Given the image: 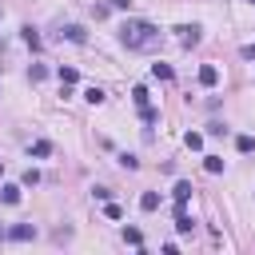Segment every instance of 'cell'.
Wrapping results in <instances>:
<instances>
[{
  "instance_id": "1",
  "label": "cell",
  "mask_w": 255,
  "mask_h": 255,
  "mask_svg": "<svg viewBox=\"0 0 255 255\" xmlns=\"http://www.w3.org/2000/svg\"><path fill=\"white\" fill-rule=\"evenodd\" d=\"M120 40H124V48H131V52H151V48L159 44V28H155L151 20H128V24L120 28Z\"/></svg>"
},
{
  "instance_id": "2",
  "label": "cell",
  "mask_w": 255,
  "mask_h": 255,
  "mask_svg": "<svg viewBox=\"0 0 255 255\" xmlns=\"http://www.w3.org/2000/svg\"><path fill=\"white\" fill-rule=\"evenodd\" d=\"M175 231H179V235L195 231V219L187 215V203H175Z\"/></svg>"
},
{
  "instance_id": "3",
  "label": "cell",
  "mask_w": 255,
  "mask_h": 255,
  "mask_svg": "<svg viewBox=\"0 0 255 255\" xmlns=\"http://www.w3.org/2000/svg\"><path fill=\"white\" fill-rule=\"evenodd\" d=\"M175 32H179V44H183V48H195V44L203 40V36H199V24H183V28H175Z\"/></svg>"
},
{
  "instance_id": "4",
  "label": "cell",
  "mask_w": 255,
  "mask_h": 255,
  "mask_svg": "<svg viewBox=\"0 0 255 255\" xmlns=\"http://www.w3.org/2000/svg\"><path fill=\"white\" fill-rule=\"evenodd\" d=\"M8 239H12V243H28V239H36V227H32V223H16V227L8 231Z\"/></svg>"
},
{
  "instance_id": "5",
  "label": "cell",
  "mask_w": 255,
  "mask_h": 255,
  "mask_svg": "<svg viewBox=\"0 0 255 255\" xmlns=\"http://www.w3.org/2000/svg\"><path fill=\"white\" fill-rule=\"evenodd\" d=\"M199 84H203V88H215V84H219V68H215V64H203V68H199Z\"/></svg>"
},
{
  "instance_id": "6",
  "label": "cell",
  "mask_w": 255,
  "mask_h": 255,
  "mask_svg": "<svg viewBox=\"0 0 255 255\" xmlns=\"http://www.w3.org/2000/svg\"><path fill=\"white\" fill-rule=\"evenodd\" d=\"M60 36H64V40H72V44H84V40H88V32H84L80 24H68V28L60 32Z\"/></svg>"
},
{
  "instance_id": "7",
  "label": "cell",
  "mask_w": 255,
  "mask_h": 255,
  "mask_svg": "<svg viewBox=\"0 0 255 255\" xmlns=\"http://www.w3.org/2000/svg\"><path fill=\"white\" fill-rule=\"evenodd\" d=\"M0 199L4 203H20V183H4L0 187Z\"/></svg>"
},
{
  "instance_id": "8",
  "label": "cell",
  "mask_w": 255,
  "mask_h": 255,
  "mask_svg": "<svg viewBox=\"0 0 255 255\" xmlns=\"http://www.w3.org/2000/svg\"><path fill=\"white\" fill-rule=\"evenodd\" d=\"M171 195H175V203H187V199H191V183H187V179H179Z\"/></svg>"
},
{
  "instance_id": "9",
  "label": "cell",
  "mask_w": 255,
  "mask_h": 255,
  "mask_svg": "<svg viewBox=\"0 0 255 255\" xmlns=\"http://www.w3.org/2000/svg\"><path fill=\"white\" fill-rule=\"evenodd\" d=\"M20 36H24V44H28V48H40V36H36V28H32V24H24V28H20Z\"/></svg>"
},
{
  "instance_id": "10",
  "label": "cell",
  "mask_w": 255,
  "mask_h": 255,
  "mask_svg": "<svg viewBox=\"0 0 255 255\" xmlns=\"http://www.w3.org/2000/svg\"><path fill=\"white\" fill-rule=\"evenodd\" d=\"M139 207H143V211H155V207H159V195H155V191H143V195H139Z\"/></svg>"
},
{
  "instance_id": "11",
  "label": "cell",
  "mask_w": 255,
  "mask_h": 255,
  "mask_svg": "<svg viewBox=\"0 0 255 255\" xmlns=\"http://www.w3.org/2000/svg\"><path fill=\"white\" fill-rule=\"evenodd\" d=\"M124 243L139 247V243H143V231H139V227H124Z\"/></svg>"
},
{
  "instance_id": "12",
  "label": "cell",
  "mask_w": 255,
  "mask_h": 255,
  "mask_svg": "<svg viewBox=\"0 0 255 255\" xmlns=\"http://www.w3.org/2000/svg\"><path fill=\"white\" fill-rule=\"evenodd\" d=\"M203 167H207L211 175H219V171H223V159H219V155H203Z\"/></svg>"
},
{
  "instance_id": "13",
  "label": "cell",
  "mask_w": 255,
  "mask_h": 255,
  "mask_svg": "<svg viewBox=\"0 0 255 255\" xmlns=\"http://www.w3.org/2000/svg\"><path fill=\"white\" fill-rule=\"evenodd\" d=\"M44 76H48V68H44V64H32V68H28V80H32V84H40Z\"/></svg>"
},
{
  "instance_id": "14",
  "label": "cell",
  "mask_w": 255,
  "mask_h": 255,
  "mask_svg": "<svg viewBox=\"0 0 255 255\" xmlns=\"http://www.w3.org/2000/svg\"><path fill=\"white\" fill-rule=\"evenodd\" d=\"M84 100H88V104H104V88H96V84H92V88L84 92Z\"/></svg>"
},
{
  "instance_id": "15",
  "label": "cell",
  "mask_w": 255,
  "mask_h": 255,
  "mask_svg": "<svg viewBox=\"0 0 255 255\" xmlns=\"http://www.w3.org/2000/svg\"><path fill=\"white\" fill-rule=\"evenodd\" d=\"M183 143H187L191 151H199V147H203V135H199V131H187V135H183Z\"/></svg>"
},
{
  "instance_id": "16",
  "label": "cell",
  "mask_w": 255,
  "mask_h": 255,
  "mask_svg": "<svg viewBox=\"0 0 255 255\" xmlns=\"http://www.w3.org/2000/svg\"><path fill=\"white\" fill-rule=\"evenodd\" d=\"M151 76H155V80H171V68H167V64H151Z\"/></svg>"
},
{
  "instance_id": "17",
  "label": "cell",
  "mask_w": 255,
  "mask_h": 255,
  "mask_svg": "<svg viewBox=\"0 0 255 255\" xmlns=\"http://www.w3.org/2000/svg\"><path fill=\"white\" fill-rule=\"evenodd\" d=\"M235 147L247 155V151H255V139H251V135H239V139H235Z\"/></svg>"
},
{
  "instance_id": "18",
  "label": "cell",
  "mask_w": 255,
  "mask_h": 255,
  "mask_svg": "<svg viewBox=\"0 0 255 255\" xmlns=\"http://www.w3.org/2000/svg\"><path fill=\"white\" fill-rule=\"evenodd\" d=\"M32 155H52V143H48V139H36V143H32Z\"/></svg>"
},
{
  "instance_id": "19",
  "label": "cell",
  "mask_w": 255,
  "mask_h": 255,
  "mask_svg": "<svg viewBox=\"0 0 255 255\" xmlns=\"http://www.w3.org/2000/svg\"><path fill=\"white\" fill-rule=\"evenodd\" d=\"M60 80H64V84H76L80 72H76V68H60Z\"/></svg>"
},
{
  "instance_id": "20",
  "label": "cell",
  "mask_w": 255,
  "mask_h": 255,
  "mask_svg": "<svg viewBox=\"0 0 255 255\" xmlns=\"http://www.w3.org/2000/svg\"><path fill=\"white\" fill-rule=\"evenodd\" d=\"M131 100H135L139 108H147V88H131Z\"/></svg>"
},
{
  "instance_id": "21",
  "label": "cell",
  "mask_w": 255,
  "mask_h": 255,
  "mask_svg": "<svg viewBox=\"0 0 255 255\" xmlns=\"http://www.w3.org/2000/svg\"><path fill=\"white\" fill-rule=\"evenodd\" d=\"M120 163H124V167H128V171H135V167H139V159H135V155H131V151H124V155H120Z\"/></svg>"
},
{
  "instance_id": "22",
  "label": "cell",
  "mask_w": 255,
  "mask_h": 255,
  "mask_svg": "<svg viewBox=\"0 0 255 255\" xmlns=\"http://www.w3.org/2000/svg\"><path fill=\"white\" fill-rule=\"evenodd\" d=\"M104 215H108V219H120V215H124V211H120V207H116V203H112V199H108V203H104Z\"/></svg>"
},
{
  "instance_id": "23",
  "label": "cell",
  "mask_w": 255,
  "mask_h": 255,
  "mask_svg": "<svg viewBox=\"0 0 255 255\" xmlns=\"http://www.w3.org/2000/svg\"><path fill=\"white\" fill-rule=\"evenodd\" d=\"M139 112H143V124H155V120H159V112H155V108H139Z\"/></svg>"
},
{
  "instance_id": "24",
  "label": "cell",
  "mask_w": 255,
  "mask_h": 255,
  "mask_svg": "<svg viewBox=\"0 0 255 255\" xmlns=\"http://www.w3.org/2000/svg\"><path fill=\"white\" fill-rule=\"evenodd\" d=\"M92 195H96L100 203H108V199H112V191H108V187H92Z\"/></svg>"
},
{
  "instance_id": "25",
  "label": "cell",
  "mask_w": 255,
  "mask_h": 255,
  "mask_svg": "<svg viewBox=\"0 0 255 255\" xmlns=\"http://www.w3.org/2000/svg\"><path fill=\"white\" fill-rule=\"evenodd\" d=\"M128 4H131V0H112V8H128Z\"/></svg>"
},
{
  "instance_id": "26",
  "label": "cell",
  "mask_w": 255,
  "mask_h": 255,
  "mask_svg": "<svg viewBox=\"0 0 255 255\" xmlns=\"http://www.w3.org/2000/svg\"><path fill=\"white\" fill-rule=\"evenodd\" d=\"M0 171H4V163H0Z\"/></svg>"
}]
</instances>
